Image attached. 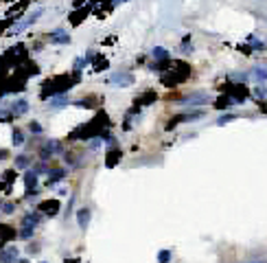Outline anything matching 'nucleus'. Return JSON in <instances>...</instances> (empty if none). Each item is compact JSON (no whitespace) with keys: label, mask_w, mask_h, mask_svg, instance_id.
I'll use <instances>...</instances> for the list:
<instances>
[{"label":"nucleus","mask_w":267,"mask_h":263,"mask_svg":"<svg viewBox=\"0 0 267 263\" xmlns=\"http://www.w3.org/2000/svg\"><path fill=\"white\" fill-rule=\"evenodd\" d=\"M27 110H29V103L24 101V99H18V101L11 105V114H13V117H22Z\"/></svg>","instance_id":"10"},{"label":"nucleus","mask_w":267,"mask_h":263,"mask_svg":"<svg viewBox=\"0 0 267 263\" xmlns=\"http://www.w3.org/2000/svg\"><path fill=\"white\" fill-rule=\"evenodd\" d=\"M182 103H186V105H204V103H208V95L206 92H193L189 97H184Z\"/></svg>","instance_id":"4"},{"label":"nucleus","mask_w":267,"mask_h":263,"mask_svg":"<svg viewBox=\"0 0 267 263\" xmlns=\"http://www.w3.org/2000/svg\"><path fill=\"white\" fill-rule=\"evenodd\" d=\"M18 263H29V261H18Z\"/></svg>","instance_id":"24"},{"label":"nucleus","mask_w":267,"mask_h":263,"mask_svg":"<svg viewBox=\"0 0 267 263\" xmlns=\"http://www.w3.org/2000/svg\"><path fill=\"white\" fill-rule=\"evenodd\" d=\"M90 215H92V213H90V209H81V211H79L77 221H79V226H81L84 230L88 228V224H90Z\"/></svg>","instance_id":"11"},{"label":"nucleus","mask_w":267,"mask_h":263,"mask_svg":"<svg viewBox=\"0 0 267 263\" xmlns=\"http://www.w3.org/2000/svg\"><path fill=\"white\" fill-rule=\"evenodd\" d=\"M39 219H42V215H39V213H27V215L22 217V230H20V237H22V239H29V237L35 233Z\"/></svg>","instance_id":"1"},{"label":"nucleus","mask_w":267,"mask_h":263,"mask_svg":"<svg viewBox=\"0 0 267 263\" xmlns=\"http://www.w3.org/2000/svg\"><path fill=\"white\" fill-rule=\"evenodd\" d=\"M3 213H5V215H11V213H13V204L5 202V206H3Z\"/></svg>","instance_id":"20"},{"label":"nucleus","mask_w":267,"mask_h":263,"mask_svg":"<svg viewBox=\"0 0 267 263\" xmlns=\"http://www.w3.org/2000/svg\"><path fill=\"white\" fill-rule=\"evenodd\" d=\"M24 184H27V195L37 193V174L35 171H29V174L24 176Z\"/></svg>","instance_id":"5"},{"label":"nucleus","mask_w":267,"mask_h":263,"mask_svg":"<svg viewBox=\"0 0 267 263\" xmlns=\"http://www.w3.org/2000/svg\"><path fill=\"white\" fill-rule=\"evenodd\" d=\"M201 117H204V112H201V110L191 112V114H180V117L171 119V123H169V129H171L173 125H177V123H182V121H195V119H201Z\"/></svg>","instance_id":"6"},{"label":"nucleus","mask_w":267,"mask_h":263,"mask_svg":"<svg viewBox=\"0 0 267 263\" xmlns=\"http://www.w3.org/2000/svg\"><path fill=\"white\" fill-rule=\"evenodd\" d=\"M158 261L160 263H169V261H171V250H162V252H160L158 254Z\"/></svg>","instance_id":"15"},{"label":"nucleus","mask_w":267,"mask_h":263,"mask_svg":"<svg viewBox=\"0 0 267 263\" xmlns=\"http://www.w3.org/2000/svg\"><path fill=\"white\" fill-rule=\"evenodd\" d=\"M0 263H18V248L15 246H5L0 254Z\"/></svg>","instance_id":"3"},{"label":"nucleus","mask_w":267,"mask_h":263,"mask_svg":"<svg viewBox=\"0 0 267 263\" xmlns=\"http://www.w3.org/2000/svg\"><path fill=\"white\" fill-rule=\"evenodd\" d=\"M252 77H256V79H267V70L256 68V70H252Z\"/></svg>","instance_id":"18"},{"label":"nucleus","mask_w":267,"mask_h":263,"mask_svg":"<svg viewBox=\"0 0 267 263\" xmlns=\"http://www.w3.org/2000/svg\"><path fill=\"white\" fill-rule=\"evenodd\" d=\"M234 117H232V114H225V117H221L219 119V125H223V123H228V121H232Z\"/></svg>","instance_id":"22"},{"label":"nucleus","mask_w":267,"mask_h":263,"mask_svg":"<svg viewBox=\"0 0 267 263\" xmlns=\"http://www.w3.org/2000/svg\"><path fill=\"white\" fill-rule=\"evenodd\" d=\"M151 55H153V60H158V62H167L169 60V51L165 46H156L151 51Z\"/></svg>","instance_id":"12"},{"label":"nucleus","mask_w":267,"mask_h":263,"mask_svg":"<svg viewBox=\"0 0 267 263\" xmlns=\"http://www.w3.org/2000/svg\"><path fill=\"white\" fill-rule=\"evenodd\" d=\"M64 176H66V174H64V171H61V169H55V171H48V186H51V184H55V182H59V180H61Z\"/></svg>","instance_id":"13"},{"label":"nucleus","mask_w":267,"mask_h":263,"mask_svg":"<svg viewBox=\"0 0 267 263\" xmlns=\"http://www.w3.org/2000/svg\"><path fill=\"white\" fill-rule=\"evenodd\" d=\"M9 237H15V233H11L7 226H3V241L7 243V241H9Z\"/></svg>","instance_id":"17"},{"label":"nucleus","mask_w":267,"mask_h":263,"mask_svg":"<svg viewBox=\"0 0 267 263\" xmlns=\"http://www.w3.org/2000/svg\"><path fill=\"white\" fill-rule=\"evenodd\" d=\"M250 263H267V261H250Z\"/></svg>","instance_id":"23"},{"label":"nucleus","mask_w":267,"mask_h":263,"mask_svg":"<svg viewBox=\"0 0 267 263\" xmlns=\"http://www.w3.org/2000/svg\"><path fill=\"white\" fill-rule=\"evenodd\" d=\"M51 44H70V35L66 31H61V29L53 31L51 33Z\"/></svg>","instance_id":"8"},{"label":"nucleus","mask_w":267,"mask_h":263,"mask_svg":"<svg viewBox=\"0 0 267 263\" xmlns=\"http://www.w3.org/2000/svg\"><path fill=\"white\" fill-rule=\"evenodd\" d=\"M39 213H46V215H57L59 211V202L57 200H48V202H42L39 204Z\"/></svg>","instance_id":"7"},{"label":"nucleus","mask_w":267,"mask_h":263,"mask_svg":"<svg viewBox=\"0 0 267 263\" xmlns=\"http://www.w3.org/2000/svg\"><path fill=\"white\" fill-rule=\"evenodd\" d=\"M13 145H15V147L24 145V136H22V132H20V129H13Z\"/></svg>","instance_id":"14"},{"label":"nucleus","mask_w":267,"mask_h":263,"mask_svg":"<svg viewBox=\"0 0 267 263\" xmlns=\"http://www.w3.org/2000/svg\"><path fill=\"white\" fill-rule=\"evenodd\" d=\"M64 105H66V99H55L51 103V108H64Z\"/></svg>","instance_id":"19"},{"label":"nucleus","mask_w":267,"mask_h":263,"mask_svg":"<svg viewBox=\"0 0 267 263\" xmlns=\"http://www.w3.org/2000/svg\"><path fill=\"white\" fill-rule=\"evenodd\" d=\"M29 129H31V132H35V134H39V132H42V125H39V123H31Z\"/></svg>","instance_id":"21"},{"label":"nucleus","mask_w":267,"mask_h":263,"mask_svg":"<svg viewBox=\"0 0 267 263\" xmlns=\"http://www.w3.org/2000/svg\"><path fill=\"white\" fill-rule=\"evenodd\" d=\"M108 84L110 86H116V88L134 86V75H132V72H114V75L108 77Z\"/></svg>","instance_id":"2"},{"label":"nucleus","mask_w":267,"mask_h":263,"mask_svg":"<svg viewBox=\"0 0 267 263\" xmlns=\"http://www.w3.org/2000/svg\"><path fill=\"white\" fill-rule=\"evenodd\" d=\"M27 164H29V158H27V156H20V158L15 160V167H18V169H24Z\"/></svg>","instance_id":"16"},{"label":"nucleus","mask_w":267,"mask_h":263,"mask_svg":"<svg viewBox=\"0 0 267 263\" xmlns=\"http://www.w3.org/2000/svg\"><path fill=\"white\" fill-rule=\"evenodd\" d=\"M53 154H61V143H57V141H48V143L44 145L42 158H48V156H53Z\"/></svg>","instance_id":"9"}]
</instances>
